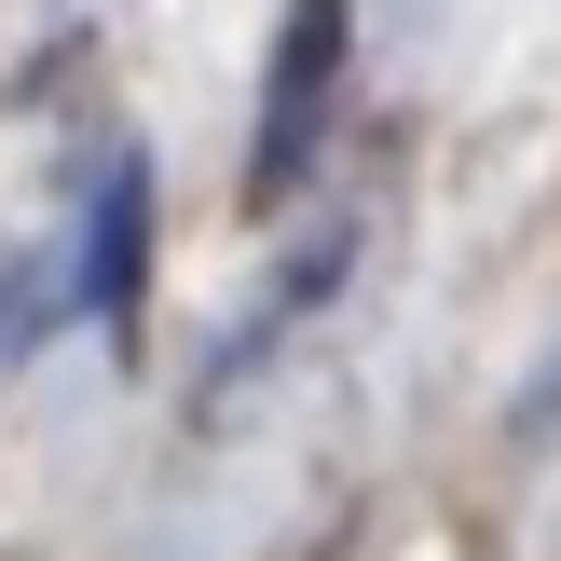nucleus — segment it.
Here are the masks:
<instances>
[{
  "label": "nucleus",
  "mask_w": 561,
  "mask_h": 561,
  "mask_svg": "<svg viewBox=\"0 0 561 561\" xmlns=\"http://www.w3.org/2000/svg\"><path fill=\"white\" fill-rule=\"evenodd\" d=\"M137 274H151V164H110V192H96V233H82V301L110 316V343L137 329Z\"/></svg>",
  "instance_id": "nucleus-2"
},
{
  "label": "nucleus",
  "mask_w": 561,
  "mask_h": 561,
  "mask_svg": "<svg viewBox=\"0 0 561 561\" xmlns=\"http://www.w3.org/2000/svg\"><path fill=\"white\" fill-rule=\"evenodd\" d=\"M329 82H343V0H288V42H274V96H261V206L316 164V110H329Z\"/></svg>",
  "instance_id": "nucleus-1"
}]
</instances>
